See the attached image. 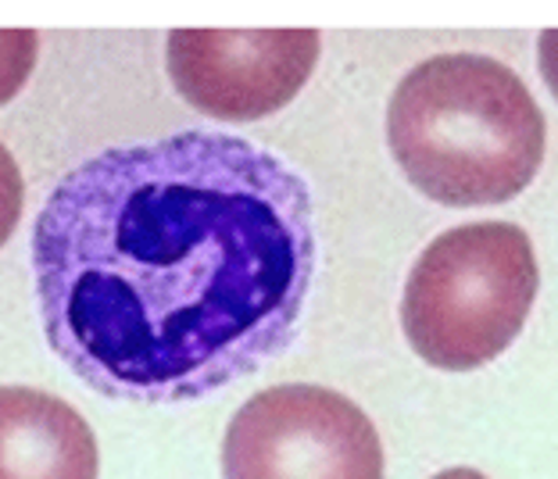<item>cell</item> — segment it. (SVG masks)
<instances>
[{
	"mask_svg": "<svg viewBox=\"0 0 558 479\" xmlns=\"http://www.w3.org/2000/svg\"><path fill=\"white\" fill-rule=\"evenodd\" d=\"M19 208H22V180H19V169H15V161L8 158V150L0 147V244H4V236L15 230Z\"/></svg>",
	"mask_w": 558,
	"mask_h": 479,
	"instance_id": "cell-7",
	"label": "cell"
},
{
	"mask_svg": "<svg viewBox=\"0 0 558 479\" xmlns=\"http://www.w3.org/2000/svg\"><path fill=\"white\" fill-rule=\"evenodd\" d=\"M222 479H384V444L351 397L283 383L258 390L226 426Z\"/></svg>",
	"mask_w": 558,
	"mask_h": 479,
	"instance_id": "cell-4",
	"label": "cell"
},
{
	"mask_svg": "<svg viewBox=\"0 0 558 479\" xmlns=\"http://www.w3.org/2000/svg\"><path fill=\"white\" fill-rule=\"evenodd\" d=\"M537 54H541V72H544V79H548L551 86V94L558 100V29L551 33H544L541 40H537Z\"/></svg>",
	"mask_w": 558,
	"mask_h": 479,
	"instance_id": "cell-8",
	"label": "cell"
},
{
	"mask_svg": "<svg viewBox=\"0 0 558 479\" xmlns=\"http://www.w3.org/2000/svg\"><path fill=\"white\" fill-rule=\"evenodd\" d=\"M319 236L304 175L244 136L108 147L33 225L50 351L97 394L183 405L294 344Z\"/></svg>",
	"mask_w": 558,
	"mask_h": 479,
	"instance_id": "cell-1",
	"label": "cell"
},
{
	"mask_svg": "<svg viewBox=\"0 0 558 479\" xmlns=\"http://www.w3.org/2000/svg\"><path fill=\"white\" fill-rule=\"evenodd\" d=\"M537 286L534 244L519 225H459L418 255L404 283V336L434 369H484L523 333Z\"/></svg>",
	"mask_w": 558,
	"mask_h": 479,
	"instance_id": "cell-3",
	"label": "cell"
},
{
	"mask_svg": "<svg viewBox=\"0 0 558 479\" xmlns=\"http://www.w3.org/2000/svg\"><path fill=\"white\" fill-rule=\"evenodd\" d=\"M387 140L401 172L448 208L505 205L544 161L548 125L526 83L484 54H440L398 83Z\"/></svg>",
	"mask_w": 558,
	"mask_h": 479,
	"instance_id": "cell-2",
	"label": "cell"
},
{
	"mask_svg": "<svg viewBox=\"0 0 558 479\" xmlns=\"http://www.w3.org/2000/svg\"><path fill=\"white\" fill-rule=\"evenodd\" d=\"M434 479H487L484 472H476V469H444L437 472Z\"/></svg>",
	"mask_w": 558,
	"mask_h": 479,
	"instance_id": "cell-9",
	"label": "cell"
},
{
	"mask_svg": "<svg viewBox=\"0 0 558 479\" xmlns=\"http://www.w3.org/2000/svg\"><path fill=\"white\" fill-rule=\"evenodd\" d=\"M169 75L190 105L211 119L255 122L298 97L319 61L315 33L180 29L165 44Z\"/></svg>",
	"mask_w": 558,
	"mask_h": 479,
	"instance_id": "cell-5",
	"label": "cell"
},
{
	"mask_svg": "<svg viewBox=\"0 0 558 479\" xmlns=\"http://www.w3.org/2000/svg\"><path fill=\"white\" fill-rule=\"evenodd\" d=\"M0 479H97L90 422L36 386H0Z\"/></svg>",
	"mask_w": 558,
	"mask_h": 479,
	"instance_id": "cell-6",
	"label": "cell"
}]
</instances>
